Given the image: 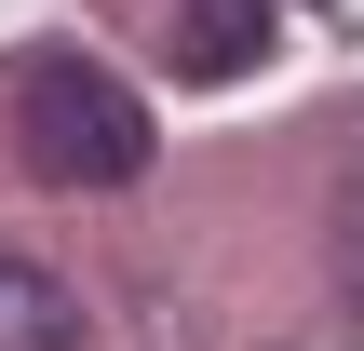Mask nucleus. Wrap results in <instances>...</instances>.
<instances>
[{
  "label": "nucleus",
  "mask_w": 364,
  "mask_h": 351,
  "mask_svg": "<svg viewBox=\"0 0 364 351\" xmlns=\"http://www.w3.org/2000/svg\"><path fill=\"white\" fill-rule=\"evenodd\" d=\"M338 243H351V298H364V162H351V203H338Z\"/></svg>",
  "instance_id": "obj_4"
},
{
  "label": "nucleus",
  "mask_w": 364,
  "mask_h": 351,
  "mask_svg": "<svg viewBox=\"0 0 364 351\" xmlns=\"http://www.w3.org/2000/svg\"><path fill=\"white\" fill-rule=\"evenodd\" d=\"M0 351H81V298L14 243H0Z\"/></svg>",
  "instance_id": "obj_2"
},
{
  "label": "nucleus",
  "mask_w": 364,
  "mask_h": 351,
  "mask_svg": "<svg viewBox=\"0 0 364 351\" xmlns=\"http://www.w3.org/2000/svg\"><path fill=\"white\" fill-rule=\"evenodd\" d=\"M14 149H27V176H54V189H135V176H149V108H135L95 54H41V68L14 81Z\"/></svg>",
  "instance_id": "obj_1"
},
{
  "label": "nucleus",
  "mask_w": 364,
  "mask_h": 351,
  "mask_svg": "<svg viewBox=\"0 0 364 351\" xmlns=\"http://www.w3.org/2000/svg\"><path fill=\"white\" fill-rule=\"evenodd\" d=\"M270 54V0H189V68L203 81H243Z\"/></svg>",
  "instance_id": "obj_3"
}]
</instances>
